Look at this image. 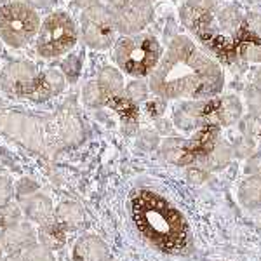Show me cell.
Returning a JSON list of instances; mask_svg holds the SVG:
<instances>
[{"instance_id":"1","label":"cell","mask_w":261,"mask_h":261,"mask_svg":"<svg viewBox=\"0 0 261 261\" xmlns=\"http://www.w3.org/2000/svg\"><path fill=\"white\" fill-rule=\"evenodd\" d=\"M223 86L220 65L188 37H176L171 42L148 81L150 91L162 99H213Z\"/></svg>"},{"instance_id":"2","label":"cell","mask_w":261,"mask_h":261,"mask_svg":"<svg viewBox=\"0 0 261 261\" xmlns=\"http://www.w3.org/2000/svg\"><path fill=\"white\" fill-rule=\"evenodd\" d=\"M179 18L185 27L221 60L237 56L249 44L244 32V16L233 4H220V0H187L179 11Z\"/></svg>"},{"instance_id":"3","label":"cell","mask_w":261,"mask_h":261,"mask_svg":"<svg viewBox=\"0 0 261 261\" xmlns=\"http://www.w3.org/2000/svg\"><path fill=\"white\" fill-rule=\"evenodd\" d=\"M0 133L39 153H54L77 145L84 138L82 122L68 107H63L47 119L0 108Z\"/></svg>"},{"instance_id":"4","label":"cell","mask_w":261,"mask_h":261,"mask_svg":"<svg viewBox=\"0 0 261 261\" xmlns=\"http://www.w3.org/2000/svg\"><path fill=\"white\" fill-rule=\"evenodd\" d=\"M130 216L141 237L161 252L179 254L190 247L185 216L159 193L138 190L130 199Z\"/></svg>"},{"instance_id":"5","label":"cell","mask_w":261,"mask_h":261,"mask_svg":"<svg viewBox=\"0 0 261 261\" xmlns=\"http://www.w3.org/2000/svg\"><path fill=\"white\" fill-rule=\"evenodd\" d=\"M113 58L119 68L130 77H150L162 58V47L150 33L124 35L115 42Z\"/></svg>"},{"instance_id":"6","label":"cell","mask_w":261,"mask_h":261,"mask_svg":"<svg viewBox=\"0 0 261 261\" xmlns=\"http://www.w3.org/2000/svg\"><path fill=\"white\" fill-rule=\"evenodd\" d=\"M35 9L23 2H7L0 6V40L12 49H21L35 39L40 28Z\"/></svg>"},{"instance_id":"7","label":"cell","mask_w":261,"mask_h":261,"mask_svg":"<svg viewBox=\"0 0 261 261\" xmlns=\"http://www.w3.org/2000/svg\"><path fill=\"white\" fill-rule=\"evenodd\" d=\"M79 40L75 21L66 12L56 11L40 23L37 33V53L40 58L53 60L68 54Z\"/></svg>"},{"instance_id":"8","label":"cell","mask_w":261,"mask_h":261,"mask_svg":"<svg viewBox=\"0 0 261 261\" xmlns=\"http://www.w3.org/2000/svg\"><path fill=\"white\" fill-rule=\"evenodd\" d=\"M42 71L30 61H14L0 71V89L14 99H30L39 103Z\"/></svg>"},{"instance_id":"9","label":"cell","mask_w":261,"mask_h":261,"mask_svg":"<svg viewBox=\"0 0 261 261\" xmlns=\"http://www.w3.org/2000/svg\"><path fill=\"white\" fill-rule=\"evenodd\" d=\"M117 23L112 9L107 6H94L82 12L81 35L86 45L96 50H105L117 42Z\"/></svg>"},{"instance_id":"10","label":"cell","mask_w":261,"mask_h":261,"mask_svg":"<svg viewBox=\"0 0 261 261\" xmlns=\"http://www.w3.org/2000/svg\"><path fill=\"white\" fill-rule=\"evenodd\" d=\"M216 101L213 99H192L181 103L174 110V125L181 130H192L199 125L207 124L209 115L214 112Z\"/></svg>"},{"instance_id":"11","label":"cell","mask_w":261,"mask_h":261,"mask_svg":"<svg viewBox=\"0 0 261 261\" xmlns=\"http://www.w3.org/2000/svg\"><path fill=\"white\" fill-rule=\"evenodd\" d=\"M37 244V231L32 223L18 221L0 230V247L7 254H16Z\"/></svg>"},{"instance_id":"12","label":"cell","mask_w":261,"mask_h":261,"mask_svg":"<svg viewBox=\"0 0 261 261\" xmlns=\"http://www.w3.org/2000/svg\"><path fill=\"white\" fill-rule=\"evenodd\" d=\"M113 16H115L119 33H122V35H136V33H141L145 30L150 21L153 19V7H151V4L133 6L127 7V9L115 11Z\"/></svg>"},{"instance_id":"13","label":"cell","mask_w":261,"mask_h":261,"mask_svg":"<svg viewBox=\"0 0 261 261\" xmlns=\"http://www.w3.org/2000/svg\"><path fill=\"white\" fill-rule=\"evenodd\" d=\"M19 202H21V207H23L24 216L30 221L37 223L40 226L49 225L53 221L54 207H53V202H50V199L45 193L37 190Z\"/></svg>"},{"instance_id":"14","label":"cell","mask_w":261,"mask_h":261,"mask_svg":"<svg viewBox=\"0 0 261 261\" xmlns=\"http://www.w3.org/2000/svg\"><path fill=\"white\" fill-rule=\"evenodd\" d=\"M108 246L96 235H84L71 251L73 261H108Z\"/></svg>"},{"instance_id":"15","label":"cell","mask_w":261,"mask_h":261,"mask_svg":"<svg viewBox=\"0 0 261 261\" xmlns=\"http://www.w3.org/2000/svg\"><path fill=\"white\" fill-rule=\"evenodd\" d=\"M233 157V150L226 141L218 140L213 145V148L200 159L199 164L200 167H204L205 171H220L223 167H226Z\"/></svg>"},{"instance_id":"16","label":"cell","mask_w":261,"mask_h":261,"mask_svg":"<svg viewBox=\"0 0 261 261\" xmlns=\"http://www.w3.org/2000/svg\"><path fill=\"white\" fill-rule=\"evenodd\" d=\"M242 117V103L237 96H225L216 101L214 119L220 125H233Z\"/></svg>"},{"instance_id":"17","label":"cell","mask_w":261,"mask_h":261,"mask_svg":"<svg viewBox=\"0 0 261 261\" xmlns=\"http://www.w3.org/2000/svg\"><path fill=\"white\" fill-rule=\"evenodd\" d=\"M239 200L247 209L261 207V174L249 176L239 188Z\"/></svg>"},{"instance_id":"18","label":"cell","mask_w":261,"mask_h":261,"mask_svg":"<svg viewBox=\"0 0 261 261\" xmlns=\"http://www.w3.org/2000/svg\"><path fill=\"white\" fill-rule=\"evenodd\" d=\"M96 82L99 84V87L107 94V98H115V96H120L124 92L122 73L117 68H113V66H107V68L101 70Z\"/></svg>"},{"instance_id":"19","label":"cell","mask_w":261,"mask_h":261,"mask_svg":"<svg viewBox=\"0 0 261 261\" xmlns=\"http://www.w3.org/2000/svg\"><path fill=\"white\" fill-rule=\"evenodd\" d=\"M56 216L63 226L66 228H77L84 221V211L75 202H63L60 207L56 209Z\"/></svg>"},{"instance_id":"20","label":"cell","mask_w":261,"mask_h":261,"mask_svg":"<svg viewBox=\"0 0 261 261\" xmlns=\"http://www.w3.org/2000/svg\"><path fill=\"white\" fill-rule=\"evenodd\" d=\"M2 261H56V259H54L49 247L42 246V244H33L28 249L16 252V254H9Z\"/></svg>"},{"instance_id":"21","label":"cell","mask_w":261,"mask_h":261,"mask_svg":"<svg viewBox=\"0 0 261 261\" xmlns=\"http://www.w3.org/2000/svg\"><path fill=\"white\" fill-rule=\"evenodd\" d=\"M82 99H84V103H86L87 107L98 108V107H103V105L107 103L108 98H107V94L103 92V89L99 87V84L96 81H92V82H87L86 87H84Z\"/></svg>"},{"instance_id":"22","label":"cell","mask_w":261,"mask_h":261,"mask_svg":"<svg viewBox=\"0 0 261 261\" xmlns=\"http://www.w3.org/2000/svg\"><path fill=\"white\" fill-rule=\"evenodd\" d=\"M18 221H21V211L18 205L7 204L4 207H0V228H6V226Z\"/></svg>"},{"instance_id":"23","label":"cell","mask_w":261,"mask_h":261,"mask_svg":"<svg viewBox=\"0 0 261 261\" xmlns=\"http://www.w3.org/2000/svg\"><path fill=\"white\" fill-rule=\"evenodd\" d=\"M246 101H247V108H249L251 115L261 117V89H258L256 86L249 87L246 91Z\"/></svg>"},{"instance_id":"24","label":"cell","mask_w":261,"mask_h":261,"mask_svg":"<svg viewBox=\"0 0 261 261\" xmlns=\"http://www.w3.org/2000/svg\"><path fill=\"white\" fill-rule=\"evenodd\" d=\"M125 94H127V98L130 101H134V103H140V101L146 99V96H148V87H146L145 82L134 81V82H130L127 86Z\"/></svg>"},{"instance_id":"25","label":"cell","mask_w":261,"mask_h":261,"mask_svg":"<svg viewBox=\"0 0 261 261\" xmlns=\"http://www.w3.org/2000/svg\"><path fill=\"white\" fill-rule=\"evenodd\" d=\"M146 4H151V0H107V7L113 12L127 9L133 6H146Z\"/></svg>"},{"instance_id":"26","label":"cell","mask_w":261,"mask_h":261,"mask_svg":"<svg viewBox=\"0 0 261 261\" xmlns=\"http://www.w3.org/2000/svg\"><path fill=\"white\" fill-rule=\"evenodd\" d=\"M242 56L251 63H261V40L251 42L242 49Z\"/></svg>"},{"instance_id":"27","label":"cell","mask_w":261,"mask_h":261,"mask_svg":"<svg viewBox=\"0 0 261 261\" xmlns=\"http://www.w3.org/2000/svg\"><path fill=\"white\" fill-rule=\"evenodd\" d=\"M12 195H14V188H12V183L7 178L0 176V207L11 204Z\"/></svg>"},{"instance_id":"28","label":"cell","mask_w":261,"mask_h":261,"mask_svg":"<svg viewBox=\"0 0 261 261\" xmlns=\"http://www.w3.org/2000/svg\"><path fill=\"white\" fill-rule=\"evenodd\" d=\"M252 138H241L237 143H235V146L231 150H233V153L237 155V157H249L252 153Z\"/></svg>"},{"instance_id":"29","label":"cell","mask_w":261,"mask_h":261,"mask_svg":"<svg viewBox=\"0 0 261 261\" xmlns=\"http://www.w3.org/2000/svg\"><path fill=\"white\" fill-rule=\"evenodd\" d=\"M187 178L195 185H200V183H205L209 179V171H205L204 167H190L187 171Z\"/></svg>"},{"instance_id":"30","label":"cell","mask_w":261,"mask_h":261,"mask_svg":"<svg viewBox=\"0 0 261 261\" xmlns=\"http://www.w3.org/2000/svg\"><path fill=\"white\" fill-rule=\"evenodd\" d=\"M37 190H39V188H37V185L33 183L32 179H21L19 185H18V197H19V200H23L24 197L32 195V193L37 192Z\"/></svg>"},{"instance_id":"31","label":"cell","mask_w":261,"mask_h":261,"mask_svg":"<svg viewBox=\"0 0 261 261\" xmlns=\"http://www.w3.org/2000/svg\"><path fill=\"white\" fill-rule=\"evenodd\" d=\"M246 172L251 176L261 174V153L251 155L249 161H247V164H246Z\"/></svg>"},{"instance_id":"32","label":"cell","mask_w":261,"mask_h":261,"mask_svg":"<svg viewBox=\"0 0 261 261\" xmlns=\"http://www.w3.org/2000/svg\"><path fill=\"white\" fill-rule=\"evenodd\" d=\"M18 2L27 4L32 9H49L54 6V0H18Z\"/></svg>"},{"instance_id":"33","label":"cell","mask_w":261,"mask_h":261,"mask_svg":"<svg viewBox=\"0 0 261 261\" xmlns=\"http://www.w3.org/2000/svg\"><path fill=\"white\" fill-rule=\"evenodd\" d=\"M71 2L75 4V6L79 7V9H89V7H94V6H99L101 0H71Z\"/></svg>"},{"instance_id":"34","label":"cell","mask_w":261,"mask_h":261,"mask_svg":"<svg viewBox=\"0 0 261 261\" xmlns=\"http://www.w3.org/2000/svg\"><path fill=\"white\" fill-rule=\"evenodd\" d=\"M254 86L258 87V89H261V66H259L258 71H256V75H254Z\"/></svg>"},{"instance_id":"35","label":"cell","mask_w":261,"mask_h":261,"mask_svg":"<svg viewBox=\"0 0 261 261\" xmlns=\"http://www.w3.org/2000/svg\"><path fill=\"white\" fill-rule=\"evenodd\" d=\"M9 0H0V6H4V4H7Z\"/></svg>"},{"instance_id":"36","label":"cell","mask_w":261,"mask_h":261,"mask_svg":"<svg viewBox=\"0 0 261 261\" xmlns=\"http://www.w3.org/2000/svg\"><path fill=\"white\" fill-rule=\"evenodd\" d=\"M0 261H2V247H0Z\"/></svg>"}]
</instances>
